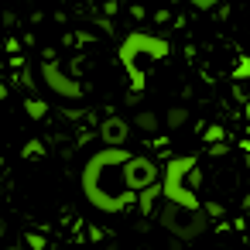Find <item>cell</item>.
Returning a JSON list of instances; mask_svg holds the SVG:
<instances>
[{
  "label": "cell",
  "instance_id": "6da1fadb",
  "mask_svg": "<svg viewBox=\"0 0 250 250\" xmlns=\"http://www.w3.org/2000/svg\"><path fill=\"white\" fill-rule=\"evenodd\" d=\"M158 182V165L151 158L130 154L124 144H106L83 168V195L100 212H120L134 202V195Z\"/></svg>",
  "mask_w": 250,
  "mask_h": 250
},
{
  "label": "cell",
  "instance_id": "7a4b0ae2",
  "mask_svg": "<svg viewBox=\"0 0 250 250\" xmlns=\"http://www.w3.org/2000/svg\"><path fill=\"white\" fill-rule=\"evenodd\" d=\"M195 168V158L192 154H182V158H168L165 165V175H158V185H161V202H175V206H188V209H199V195L195 188H188V171Z\"/></svg>",
  "mask_w": 250,
  "mask_h": 250
},
{
  "label": "cell",
  "instance_id": "3957f363",
  "mask_svg": "<svg viewBox=\"0 0 250 250\" xmlns=\"http://www.w3.org/2000/svg\"><path fill=\"white\" fill-rule=\"evenodd\" d=\"M158 219H161V226L171 229L178 240H195V236H202V233L209 229V223H212V219L202 212V206H199V209H188V206H175V202H161Z\"/></svg>",
  "mask_w": 250,
  "mask_h": 250
},
{
  "label": "cell",
  "instance_id": "277c9868",
  "mask_svg": "<svg viewBox=\"0 0 250 250\" xmlns=\"http://www.w3.org/2000/svg\"><path fill=\"white\" fill-rule=\"evenodd\" d=\"M134 55H147V59H165L168 55V42L154 38V35H130L120 45V62H130Z\"/></svg>",
  "mask_w": 250,
  "mask_h": 250
},
{
  "label": "cell",
  "instance_id": "5b68a950",
  "mask_svg": "<svg viewBox=\"0 0 250 250\" xmlns=\"http://www.w3.org/2000/svg\"><path fill=\"white\" fill-rule=\"evenodd\" d=\"M42 79H45V86H48L55 96H62V100H83V96H86V89H83L72 76H65L55 62H45V65H42Z\"/></svg>",
  "mask_w": 250,
  "mask_h": 250
},
{
  "label": "cell",
  "instance_id": "8992f818",
  "mask_svg": "<svg viewBox=\"0 0 250 250\" xmlns=\"http://www.w3.org/2000/svg\"><path fill=\"white\" fill-rule=\"evenodd\" d=\"M100 137H103L106 144H124V141H127V124H124L120 117H106V120L100 124Z\"/></svg>",
  "mask_w": 250,
  "mask_h": 250
},
{
  "label": "cell",
  "instance_id": "52a82bcc",
  "mask_svg": "<svg viewBox=\"0 0 250 250\" xmlns=\"http://www.w3.org/2000/svg\"><path fill=\"white\" fill-rule=\"evenodd\" d=\"M158 195H161V185H158V182L144 185V188H141V195H134V199H137V206H141V216H151V212H154Z\"/></svg>",
  "mask_w": 250,
  "mask_h": 250
},
{
  "label": "cell",
  "instance_id": "ba28073f",
  "mask_svg": "<svg viewBox=\"0 0 250 250\" xmlns=\"http://www.w3.org/2000/svg\"><path fill=\"white\" fill-rule=\"evenodd\" d=\"M134 127L144 130V134H154V130L161 127V117L151 113V110H141V113H134Z\"/></svg>",
  "mask_w": 250,
  "mask_h": 250
},
{
  "label": "cell",
  "instance_id": "9c48e42d",
  "mask_svg": "<svg viewBox=\"0 0 250 250\" xmlns=\"http://www.w3.org/2000/svg\"><path fill=\"white\" fill-rule=\"evenodd\" d=\"M185 120H188V110H185V106H171V110L165 113V124H168V130H178Z\"/></svg>",
  "mask_w": 250,
  "mask_h": 250
},
{
  "label": "cell",
  "instance_id": "30bf717a",
  "mask_svg": "<svg viewBox=\"0 0 250 250\" xmlns=\"http://www.w3.org/2000/svg\"><path fill=\"white\" fill-rule=\"evenodd\" d=\"M24 110H28L31 120H45V117H48V103H45V100H28Z\"/></svg>",
  "mask_w": 250,
  "mask_h": 250
},
{
  "label": "cell",
  "instance_id": "8fae6325",
  "mask_svg": "<svg viewBox=\"0 0 250 250\" xmlns=\"http://www.w3.org/2000/svg\"><path fill=\"white\" fill-rule=\"evenodd\" d=\"M202 141H206V144H219V141H223V127H219V124H209V127L202 130Z\"/></svg>",
  "mask_w": 250,
  "mask_h": 250
},
{
  "label": "cell",
  "instance_id": "7c38bea8",
  "mask_svg": "<svg viewBox=\"0 0 250 250\" xmlns=\"http://www.w3.org/2000/svg\"><path fill=\"white\" fill-rule=\"evenodd\" d=\"M21 154H24V158H45V144H42V141H28V144L21 147Z\"/></svg>",
  "mask_w": 250,
  "mask_h": 250
},
{
  "label": "cell",
  "instance_id": "4fadbf2b",
  "mask_svg": "<svg viewBox=\"0 0 250 250\" xmlns=\"http://www.w3.org/2000/svg\"><path fill=\"white\" fill-rule=\"evenodd\" d=\"M247 76H250V62H247V59H240V62H236V69H233V79H236V83H243Z\"/></svg>",
  "mask_w": 250,
  "mask_h": 250
},
{
  "label": "cell",
  "instance_id": "5bb4252c",
  "mask_svg": "<svg viewBox=\"0 0 250 250\" xmlns=\"http://www.w3.org/2000/svg\"><path fill=\"white\" fill-rule=\"evenodd\" d=\"M24 240H28V247H31V250H45V247H48V240H45L42 233H28Z\"/></svg>",
  "mask_w": 250,
  "mask_h": 250
},
{
  "label": "cell",
  "instance_id": "9a60e30c",
  "mask_svg": "<svg viewBox=\"0 0 250 250\" xmlns=\"http://www.w3.org/2000/svg\"><path fill=\"white\" fill-rule=\"evenodd\" d=\"M202 212H206L209 219H216V216H223V206H219V202H206V206H202Z\"/></svg>",
  "mask_w": 250,
  "mask_h": 250
},
{
  "label": "cell",
  "instance_id": "2e32d148",
  "mask_svg": "<svg viewBox=\"0 0 250 250\" xmlns=\"http://www.w3.org/2000/svg\"><path fill=\"white\" fill-rule=\"evenodd\" d=\"M192 4H195L199 11H212V4H216V0H192Z\"/></svg>",
  "mask_w": 250,
  "mask_h": 250
},
{
  "label": "cell",
  "instance_id": "e0dca14e",
  "mask_svg": "<svg viewBox=\"0 0 250 250\" xmlns=\"http://www.w3.org/2000/svg\"><path fill=\"white\" fill-rule=\"evenodd\" d=\"M0 100H7V86L4 83H0Z\"/></svg>",
  "mask_w": 250,
  "mask_h": 250
},
{
  "label": "cell",
  "instance_id": "ac0fdd59",
  "mask_svg": "<svg viewBox=\"0 0 250 250\" xmlns=\"http://www.w3.org/2000/svg\"><path fill=\"white\" fill-rule=\"evenodd\" d=\"M0 168H4V158H0Z\"/></svg>",
  "mask_w": 250,
  "mask_h": 250
}]
</instances>
